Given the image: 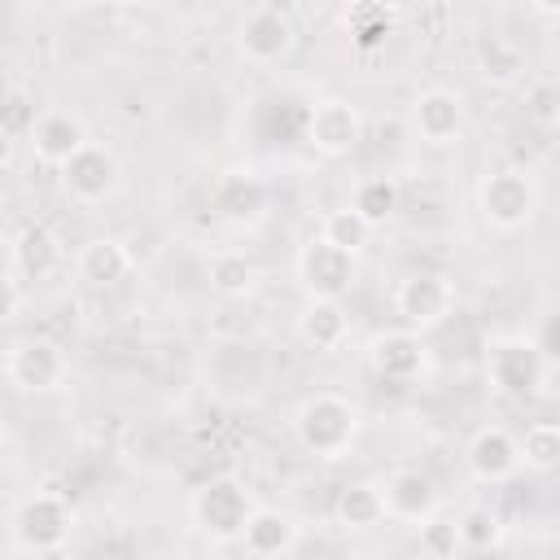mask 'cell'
Instances as JSON below:
<instances>
[{"label":"cell","mask_w":560,"mask_h":560,"mask_svg":"<svg viewBox=\"0 0 560 560\" xmlns=\"http://www.w3.org/2000/svg\"><path fill=\"white\" fill-rule=\"evenodd\" d=\"M547 376V354L529 337H490L486 341V381L499 398H529Z\"/></svg>","instance_id":"5b68a950"},{"label":"cell","mask_w":560,"mask_h":560,"mask_svg":"<svg viewBox=\"0 0 560 560\" xmlns=\"http://www.w3.org/2000/svg\"><path fill=\"white\" fill-rule=\"evenodd\" d=\"M214 210H219V219H228L236 228L254 223L267 210V184L254 171H228L214 188Z\"/></svg>","instance_id":"ac0fdd59"},{"label":"cell","mask_w":560,"mask_h":560,"mask_svg":"<svg viewBox=\"0 0 560 560\" xmlns=\"http://www.w3.org/2000/svg\"><path fill=\"white\" fill-rule=\"evenodd\" d=\"M61 188L79 206H101L118 188V158L105 144H88L61 166Z\"/></svg>","instance_id":"9a60e30c"},{"label":"cell","mask_w":560,"mask_h":560,"mask_svg":"<svg viewBox=\"0 0 560 560\" xmlns=\"http://www.w3.org/2000/svg\"><path fill=\"white\" fill-rule=\"evenodd\" d=\"M337 521L346 529H372L385 521V499H381V486H368V481H354L337 494Z\"/></svg>","instance_id":"4316f807"},{"label":"cell","mask_w":560,"mask_h":560,"mask_svg":"<svg viewBox=\"0 0 560 560\" xmlns=\"http://www.w3.org/2000/svg\"><path fill=\"white\" fill-rule=\"evenodd\" d=\"M464 464L477 481L503 486L521 472V438H512L503 424H481L464 446Z\"/></svg>","instance_id":"5bb4252c"},{"label":"cell","mask_w":560,"mask_h":560,"mask_svg":"<svg viewBox=\"0 0 560 560\" xmlns=\"http://www.w3.org/2000/svg\"><path fill=\"white\" fill-rule=\"evenodd\" d=\"M61 262V245L57 236L44 228V223H26L13 241H9V276H31V280H44L52 276V267Z\"/></svg>","instance_id":"d6986e66"},{"label":"cell","mask_w":560,"mask_h":560,"mask_svg":"<svg viewBox=\"0 0 560 560\" xmlns=\"http://www.w3.org/2000/svg\"><path fill=\"white\" fill-rule=\"evenodd\" d=\"M420 547H424L433 560L455 556V547H459V525H455V521H442V516L424 521V525H420Z\"/></svg>","instance_id":"4dcf8cb0"},{"label":"cell","mask_w":560,"mask_h":560,"mask_svg":"<svg viewBox=\"0 0 560 560\" xmlns=\"http://www.w3.org/2000/svg\"><path fill=\"white\" fill-rule=\"evenodd\" d=\"M455 525H459V547L464 551H494L503 542V516L494 508H481V503L464 508L455 516Z\"/></svg>","instance_id":"83f0119b"},{"label":"cell","mask_w":560,"mask_h":560,"mask_svg":"<svg viewBox=\"0 0 560 560\" xmlns=\"http://www.w3.org/2000/svg\"><path fill=\"white\" fill-rule=\"evenodd\" d=\"M350 206H354L372 228H385V223L398 214V206H402V188H398L389 175H368V179L354 184Z\"/></svg>","instance_id":"d4e9b609"},{"label":"cell","mask_w":560,"mask_h":560,"mask_svg":"<svg viewBox=\"0 0 560 560\" xmlns=\"http://www.w3.org/2000/svg\"><path fill=\"white\" fill-rule=\"evenodd\" d=\"M9 529H13V542L31 556H48V551H61L74 534V508L57 494V490H35L26 499H18L13 516H9Z\"/></svg>","instance_id":"3957f363"},{"label":"cell","mask_w":560,"mask_h":560,"mask_svg":"<svg viewBox=\"0 0 560 560\" xmlns=\"http://www.w3.org/2000/svg\"><path fill=\"white\" fill-rule=\"evenodd\" d=\"M354 276H359L354 258L319 236H311L298 249V284L306 289V302H341L350 293Z\"/></svg>","instance_id":"9c48e42d"},{"label":"cell","mask_w":560,"mask_h":560,"mask_svg":"<svg viewBox=\"0 0 560 560\" xmlns=\"http://www.w3.org/2000/svg\"><path fill=\"white\" fill-rule=\"evenodd\" d=\"M525 114L538 127H556L560 122V79H534L525 88Z\"/></svg>","instance_id":"f546056e"},{"label":"cell","mask_w":560,"mask_h":560,"mask_svg":"<svg viewBox=\"0 0 560 560\" xmlns=\"http://www.w3.org/2000/svg\"><path fill=\"white\" fill-rule=\"evenodd\" d=\"M210 289L219 298H249L258 289V262L245 249H219L210 258Z\"/></svg>","instance_id":"cb8c5ba5"},{"label":"cell","mask_w":560,"mask_h":560,"mask_svg":"<svg viewBox=\"0 0 560 560\" xmlns=\"http://www.w3.org/2000/svg\"><path fill=\"white\" fill-rule=\"evenodd\" d=\"M298 341L311 346V350H341L346 337H350V315L341 302H306L302 315H298Z\"/></svg>","instance_id":"44dd1931"},{"label":"cell","mask_w":560,"mask_h":560,"mask_svg":"<svg viewBox=\"0 0 560 560\" xmlns=\"http://www.w3.org/2000/svg\"><path fill=\"white\" fill-rule=\"evenodd\" d=\"M538 350L542 354H551V359H560V311L542 324V337H538Z\"/></svg>","instance_id":"d6a6232c"},{"label":"cell","mask_w":560,"mask_h":560,"mask_svg":"<svg viewBox=\"0 0 560 560\" xmlns=\"http://www.w3.org/2000/svg\"><path fill=\"white\" fill-rule=\"evenodd\" d=\"M254 494L245 490V481L236 477H210L192 490L188 499V512H192V525L210 538V542H241L249 516H254Z\"/></svg>","instance_id":"7a4b0ae2"},{"label":"cell","mask_w":560,"mask_h":560,"mask_svg":"<svg viewBox=\"0 0 560 560\" xmlns=\"http://www.w3.org/2000/svg\"><path fill=\"white\" fill-rule=\"evenodd\" d=\"M477 70L486 83L508 88V83L525 79V48L512 35H486V39H477Z\"/></svg>","instance_id":"603a6c76"},{"label":"cell","mask_w":560,"mask_h":560,"mask_svg":"<svg viewBox=\"0 0 560 560\" xmlns=\"http://www.w3.org/2000/svg\"><path fill=\"white\" fill-rule=\"evenodd\" d=\"M455 311V284L446 271H411L394 284V315L411 332H433Z\"/></svg>","instance_id":"52a82bcc"},{"label":"cell","mask_w":560,"mask_h":560,"mask_svg":"<svg viewBox=\"0 0 560 560\" xmlns=\"http://www.w3.org/2000/svg\"><path fill=\"white\" fill-rule=\"evenodd\" d=\"M359 429H363V411L346 394L324 389V394L302 398L298 411H293V438L315 459H341L354 446Z\"/></svg>","instance_id":"6da1fadb"},{"label":"cell","mask_w":560,"mask_h":560,"mask_svg":"<svg viewBox=\"0 0 560 560\" xmlns=\"http://www.w3.org/2000/svg\"><path fill=\"white\" fill-rule=\"evenodd\" d=\"M298 48V22L284 4H254L236 22V52L249 66H280Z\"/></svg>","instance_id":"8992f818"},{"label":"cell","mask_w":560,"mask_h":560,"mask_svg":"<svg viewBox=\"0 0 560 560\" xmlns=\"http://www.w3.org/2000/svg\"><path fill=\"white\" fill-rule=\"evenodd\" d=\"M398 9L394 4H350V9H341V31H346V39L359 48V52H376V48H385V39L394 35V26H398Z\"/></svg>","instance_id":"7402d4cb"},{"label":"cell","mask_w":560,"mask_h":560,"mask_svg":"<svg viewBox=\"0 0 560 560\" xmlns=\"http://www.w3.org/2000/svg\"><path fill=\"white\" fill-rule=\"evenodd\" d=\"M319 241H328V245H337L341 254L359 258V254L368 249V241H372V223H368L354 206H337V210H328V214L319 219Z\"/></svg>","instance_id":"484cf974"},{"label":"cell","mask_w":560,"mask_h":560,"mask_svg":"<svg viewBox=\"0 0 560 560\" xmlns=\"http://www.w3.org/2000/svg\"><path fill=\"white\" fill-rule=\"evenodd\" d=\"M521 468H534V472H556L560 468V424L538 420L521 433Z\"/></svg>","instance_id":"f1b7e54d"},{"label":"cell","mask_w":560,"mask_h":560,"mask_svg":"<svg viewBox=\"0 0 560 560\" xmlns=\"http://www.w3.org/2000/svg\"><path fill=\"white\" fill-rule=\"evenodd\" d=\"M363 140V114L341 101V96H324L306 109V144L324 158H350Z\"/></svg>","instance_id":"30bf717a"},{"label":"cell","mask_w":560,"mask_h":560,"mask_svg":"<svg viewBox=\"0 0 560 560\" xmlns=\"http://www.w3.org/2000/svg\"><path fill=\"white\" fill-rule=\"evenodd\" d=\"M424 363H429V350H424L420 332H411V328H385V332H376L368 341V368L385 385H411V381H420Z\"/></svg>","instance_id":"8fae6325"},{"label":"cell","mask_w":560,"mask_h":560,"mask_svg":"<svg viewBox=\"0 0 560 560\" xmlns=\"http://www.w3.org/2000/svg\"><path fill=\"white\" fill-rule=\"evenodd\" d=\"M346 560H368V556H346Z\"/></svg>","instance_id":"836d02e7"},{"label":"cell","mask_w":560,"mask_h":560,"mask_svg":"<svg viewBox=\"0 0 560 560\" xmlns=\"http://www.w3.org/2000/svg\"><path fill=\"white\" fill-rule=\"evenodd\" d=\"M74 271L79 280H88L92 289H109L131 271V254L118 236H92L79 254H74Z\"/></svg>","instance_id":"ffe728a7"},{"label":"cell","mask_w":560,"mask_h":560,"mask_svg":"<svg viewBox=\"0 0 560 560\" xmlns=\"http://www.w3.org/2000/svg\"><path fill=\"white\" fill-rule=\"evenodd\" d=\"M477 210L499 232H521L538 214V184L525 166H499L477 184Z\"/></svg>","instance_id":"277c9868"},{"label":"cell","mask_w":560,"mask_h":560,"mask_svg":"<svg viewBox=\"0 0 560 560\" xmlns=\"http://www.w3.org/2000/svg\"><path fill=\"white\" fill-rule=\"evenodd\" d=\"M464 96L455 88H424L416 101H411V131L433 144V149H446L464 136Z\"/></svg>","instance_id":"4fadbf2b"},{"label":"cell","mask_w":560,"mask_h":560,"mask_svg":"<svg viewBox=\"0 0 560 560\" xmlns=\"http://www.w3.org/2000/svg\"><path fill=\"white\" fill-rule=\"evenodd\" d=\"M298 534H302L298 516H289L280 508H254V516H249V525L241 534V547L254 560H280V556H289L298 547Z\"/></svg>","instance_id":"e0dca14e"},{"label":"cell","mask_w":560,"mask_h":560,"mask_svg":"<svg viewBox=\"0 0 560 560\" xmlns=\"http://www.w3.org/2000/svg\"><path fill=\"white\" fill-rule=\"evenodd\" d=\"M4 376L22 394H52V389H61L70 381V359L52 337H26V341L9 346Z\"/></svg>","instance_id":"ba28073f"},{"label":"cell","mask_w":560,"mask_h":560,"mask_svg":"<svg viewBox=\"0 0 560 560\" xmlns=\"http://www.w3.org/2000/svg\"><path fill=\"white\" fill-rule=\"evenodd\" d=\"M35 118H39V114L26 109V96H22V92H9V105H4V131H9V136H18V131L31 136Z\"/></svg>","instance_id":"1f68e13d"},{"label":"cell","mask_w":560,"mask_h":560,"mask_svg":"<svg viewBox=\"0 0 560 560\" xmlns=\"http://www.w3.org/2000/svg\"><path fill=\"white\" fill-rule=\"evenodd\" d=\"M26 144H31V153H35V162H44V166H66L74 153H83L92 140H88V127H83V118L79 114H70V109H44L39 118H35V127H31V136H26Z\"/></svg>","instance_id":"2e32d148"},{"label":"cell","mask_w":560,"mask_h":560,"mask_svg":"<svg viewBox=\"0 0 560 560\" xmlns=\"http://www.w3.org/2000/svg\"><path fill=\"white\" fill-rule=\"evenodd\" d=\"M381 499H385V516L398 521V525H424L438 516L442 508V494H438V481L420 468H394L381 486Z\"/></svg>","instance_id":"7c38bea8"}]
</instances>
